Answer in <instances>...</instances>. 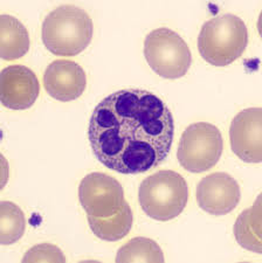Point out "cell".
Instances as JSON below:
<instances>
[{
  "label": "cell",
  "mask_w": 262,
  "mask_h": 263,
  "mask_svg": "<svg viewBox=\"0 0 262 263\" xmlns=\"http://www.w3.org/2000/svg\"><path fill=\"white\" fill-rule=\"evenodd\" d=\"M175 122L159 96L123 89L96 105L88 128L92 154L109 170L138 175L159 166L170 154Z\"/></svg>",
  "instance_id": "6da1fadb"
},
{
  "label": "cell",
  "mask_w": 262,
  "mask_h": 263,
  "mask_svg": "<svg viewBox=\"0 0 262 263\" xmlns=\"http://www.w3.org/2000/svg\"><path fill=\"white\" fill-rule=\"evenodd\" d=\"M94 25L86 11L74 5L57 7L46 16L41 28L45 47L59 57L82 53L92 39Z\"/></svg>",
  "instance_id": "7a4b0ae2"
},
{
  "label": "cell",
  "mask_w": 262,
  "mask_h": 263,
  "mask_svg": "<svg viewBox=\"0 0 262 263\" xmlns=\"http://www.w3.org/2000/svg\"><path fill=\"white\" fill-rule=\"evenodd\" d=\"M247 45L246 24L232 13L207 20L198 36V49L201 58L215 67H225L238 60Z\"/></svg>",
  "instance_id": "3957f363"
},
{
  "label": "cell",
  "mask_w": 262,
  "mask_h": 263,
  "mask_svg": "<svg viewBox=\"0 0 262 263\" xmlns=\"http://www.w3.org/2000/svg\"><path fill=\"white\" fill-rule=\"evenodd\" d=\"M189 185L184 177L171 170H162L145 178L138 190V201L144 213L157 221H170L185 210Z\"/></svg>",
  "instance_id": "277c9868"
},
{
  "label": "cell",
  "mask_w": 262,
  "mask_h": 263,
  "mask_svg": "<svg viewBox=\"0 0 262 263\" xmlns=\"http://www.w3.org/2000/svg\"><path fill=\"white\" fill-rule=\"evenodd\" d=\"M144 57L156 74L169 80L183 78L192 63L189 45L167 27L156 28L145 36Z\"/></svg>",
  "instance_id": "5b68a950"
},
{
  "label": "cell",
  "mask_w": 262,
  "mask_h": 263,
  "mask_svg": "<svg viewBox=\"0 0 262 263\" xmlns=\"http://www.w3.org/2000/svg\"><path fill=\"white\" fill-rule=\"evenodd\" d=\"M223 151L220 130L207 122L189 125L181 135L177 158L186 171L202 173L218 164Z\"/></svg>",
  "instance_id": "8992f818"
},
{
  "label": "cell",
  "mask_w": 262,
  "mask_h": 263,
  "mask_svg": "<svg viewBox=\"0 0 262 263\" xmlns=\"http://www.w3.org/2000/svg\"><path fill=\"white\" fill-rule=\"evenodd\" d=\"M79 200L88 215L109 218L125 203L124 190L111 176L92 172L80 182Z\"/></svg>",
  "instance_id": "52a82bcc"
},
{
  "label": "cell",
  "mask_w": 262,
  "mask_h": 263,
  "mask_svg": "<svg viewBox=\"0 0 262 263\" xmlns=\"http://www.w3.org/2000/svg\"><path fill=\"white\" fill-rule=\"evenodd\" d=\"M196 198L202 211L220 216L231 213L238 206L241 191L233 177L225 172H215L199 181Z\"/></svg>",
  "instance_id": "ba28073f"
},
{
  "label": "cell",
  "mask_w": 262,
  "mask_h": 263,
  "mask_svg": "<svg viewBox=\"0 0 262 263\" xmlns=\"http://www.w3.org/2000/svg\"><path fill=\"white\" fill-rule=\"evenodd\" d=\"M232 151L245 163L262 162V109L247 108L231 123Z\"/></svg>",
  "instance_id": "9c48e42d"
},
{
  "label": "cell",
  "mask_w": 262,
  "mask_h": 263,
  "mask_svg": "<svg viewBox=\"0 0 262 263\" xmlns=\"http://www.w3.org/2000/svg\"><path fill=\"white\" fill-rule=\"evenodd\" d=\"M40 94V83L28 67L13 65L4 68L0 74V100L4 107L25 110L35 103Z\"/></svg>",
  "instance_id": "30bf717a"
},
{
  "label": "cell",
  "mask_w": 262,
  "mask_h": 263,
  "mask_svg": "<svg viewBox=\"0 0 262 263\" xmlns=\"http://www.w3.org/2000/svg\"><path fill=\"white\" fill-rule=\"evenodd\" d=\"M44 86L48 95L54 100L74 101L86 90V71L74 61L55 60L46 68Z\"/></svg>",
  "instance_id": "8fae6325"
},
{
  "label": "cell",
  "mask_w": 262,
  "mask_h": 263,
  "mask_svg": "<svg viewBox=\"0 0 262 263\" xmlns=\"http://www.w3.org/2000/svg\"><path fill=\"white\" fill-rule=\"evenodd\" d=\"M31 40L21 21L8 14L0 15V57L5 61L23 58L29 50Z\"/></svg>",
  "instance_id": "7c38bea8"
},
{
  "label": "cell",
  "mask_w": 262,
  "mask_h": 263,
  "mask_svg": "<svg viewBox=\"0 0 262 263\" xmlns=\"http://www.w3.org/2000/svg\"><path fill=\"white\" fill-rule=\"evenodd\" d=\"M261 216V196H259L254 205L240 213L233 228L235 240L240 247L257 254L262 253Z\"/></svg>",
  "instance_id": "4fadbf2b"
},
{
  "label": "cell",
  "mask_w": 262,
  "mask_h": 263,
  "mask_svg": "<svg viewBox=\"0 0 262 263\" xmlns=\"http://www.w3.org/2000/svg\"><path fill=\"white\" fill-rule=\"evenodd\" d=\"M88 222L91 232L99 239L108 242H115L128 235L133 228V211L125 201L121 210L114 215L109 218H94L88 215Z\"/></svg>",
  "instance_id": "5bb4252c"
},
{
  "label": "cell",
  "mask_w": 262,
  "mask_h": 263,
  "mask_svg": "<svg viewBox=\"0 0 262 263\" xmlns=\"http://www.w3.org/2000/svg\"><path fill=\"white\" fill-rule=\"evenodd\" d=\"M117 263L126 262H154L163 263L165 261L162 248L156 241L149 237H135L129 240L118 249L116 260Z\"/></svg>",
  "instance_id": "9a60e30c"
},
{
  "label": "cell",
  "mask_w": 262,
  "mask_h": 263,
  "mask_svg": "<svg viewBox=\"0 0 262 263\" xmlns=\"http://www.w3.org/2000/svg\"><path fill=\"white\" fill-rule=\"evenodd\" d=\"M26 220L23 210L11 201L0 202V243L10 246L23 237Z\"/></svg>",
  "instance_id": "2e32d148"
},
{
  "label": "cell",
  "mask_w": 262,
  "mask_h": 263,
  "mask_svg": "<svg viewBox=\"0 0 262 263\" xmlns=\"http://www.w3.org/2000/svg\"><path fill=\"white\" fill-rule=\"evenodd\" d=\"M67 260L62 250L52 243H40L32 247L25 254L23 263L34 262H60L65 263Z\"/></svg>",
  "instance_id": "e0dca14e"
}]
</instances>
